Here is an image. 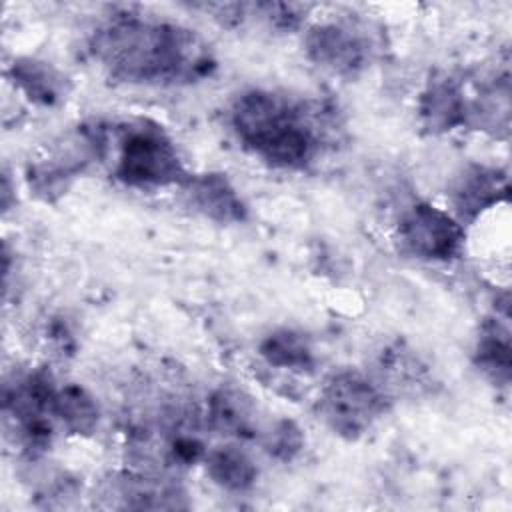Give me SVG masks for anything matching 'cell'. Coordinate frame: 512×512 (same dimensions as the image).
Listing matches in <instances>:
<instances>
[{
	"instance_id": "obj_3",
	"label": "cell",
	"mask_w": 512,
	"mask_h": 512,
	"mask_svg": "<svg viewBox=\"0 0 512 512\" xmlns=\"http://www.w3.org/2000/svg\"><path fill=\"white\" fill-rule=\"evenodd\" d=\"M386 390L356 370L332 374L318 396V414L326 426L346 440L366 434L386 412Z\"/></svg>"
},
{
	"instance_id": "obj_12",
	"label": "cell",
	"mask_w": 512,
	"mask_h": 512,
	"mask_svg": "<svg viewBox=\"0 0 512 512\" xmlns=\"http://www.w3.org/2000/svg\"><path fill=\"white\" fill-rule=\"evenodd\" d=\"M204 420L208 428L234 438H254L258 430L252 398L230 386H222L208 396Z\"/></svg>"
},
{
	"instance_id": "obj_13",
	"label": "cell",
	"mask_w": 512,
	"mask_h": 512,
	"mask_svg": "<svg viewBox=\"0 0 512 512\" xmlns=\"http://www.w3.org/2000/svg\"><path fill=\"white\" fill-rule=\"evenodd\" d=\"M210 480L228 492H246L258 478L252 458L238 446H218L204 456Z\"/></svg>"
},
{
	"instance_id": "obj_18",
	"label": "cell",
	"mask_w": 512,
	"mask_h": 512,
	"mask_svg": "<svg viewBox=\"0 0 512 512\" xmlns=\"http://www.w3.org/2000/svg\"><path fill=\"white\" fill-rule=\"evenodd\" d=\"M266 450L278 460H292L304 446L302 430L292 420L276 422L264 440Z\"/></svg>"
},
{
	"instance_id": "obj_6",
	"label": "cell",
	"mask_w": 512,
	"mask_h": 512,
	"mask_svg": "<svg viewBox=\"0 0 512 512\" xmlns=\"http://www.w3.org/2000/svg\"><path fill=\"white\" fill-rule=\"evenodd\" d=\"M398 236L408 254L432 262L458 258L466 240L464 226L456 216L428 202L414 204L402 216Z\"/></svg>"
},
{
	"instance_id": "obj_4",
	"label": "cell",
	"mask_w": 512,
	"mask_h": 512,
	"mask_svg": "<svg viewBox=\"0 0 512 512\" xmlns=\"http://www.w3.org/2000/svg\"><path fill=\"white\" fill-rule=\"evenodd\" d=\"M114 176L132 188L182 186L188 180L176 146L156 124L140 122L120 138Z\"/></svg>"
},
{
	"instance_id": "obj_16",
	"label": "cell",
	"mask_w": 512,
	"mask_h": 512,
	"mask_svg": "<svg viewBox=\"0 0 512 512\" xmlns=\"http://www.w3.org/2000/svg\"><path fill=\"white\" fill-rule=\"evenodd\" d=\"M56 420L72 434L90 436L100 422V408L90 392L78 384H64L54 398Z\"/></svg>"
},
{
	"instance_id": "obj_1",
	"label": "cell",
	"mask_w": 512,
	"mask_h": 512,
	"mask_svg": "<svg viewBox=\"0 0 512 512\" xmlns=\"http://www.w3.org/2000/svg\"><path fill=\"white\" fill-rule=\"evenodd\" d=\"M90 52L112 78L132 84L196 82L216 64L194 30L136 14H118L98 26Z\"/></svg>"
},
{
	"instance_id": "obj_7",
	"label": "cell",
	"mask_w": 512,
	"mask_h": 512,
	"mask_svg": "<svg viewBox=\"0 0 512 512\" xmlns=\"http://www.w3.org/2000/svg\"><path fill=\"white\" fill-rule=\"evenodd\" d=\"M104 508L178 510L188 508L182 488L154 472H122L102 484Z\"/></svg>"
},
{
	"instance_id": "obj_17",
	"label": "cell",
	"mask_w": 512,
	"mask_h": 512,
	"mask_svg": "<svg viewBox=\"0 0 512 512\" xmlns=\"http://www.w3.org/2000/svg\"><path fill=\"white\" fill-rule=\"evenodd\" d=\"M10 76L32 102L42 106L56 104L64 94V78L46 62L20 58L12 64Z\"/></svg>"
},
{
	"instance_id": "obj_14",
	"label": "cell",
	"mask_w": 512,
	"mask_h": 512,
	"mask_svg": "<svg viewBox=\"0 0 512 512\" xmlns=\"http://www.w3.org/2000/svg\"><path fill=\"white\" fill-rule=\"evenodd\" d=\"M476 366L496 384H508L510 380V332L508 326L498 318H490L484 322L476 350H474Z\"/></svg>"
},
{
	"instance_id": "obj_10",
	"label": "cell",
	"mask_w": 512,
	"mask_h": 512,
	"mask_svg": "<svg viewBox=\"0 0 512 512\" xmlns=\"http://www.w3.org/2000/svg\"><path fill=\"white\" fill-rule=\"evenodd\" d=\"M188 202L206 218L220 224H236L246 220L248 208L232 182L220 172L188 176L182 184Z\"/></svg>"
},
{
	"instance_id": "obj_11",
	"label": "cell",
	"mask_w": 512,
	"mask_h": 512,
	"mask_svg": "<svg viewBox=\"0 0 512 512\" xmlns=\"http://www.w3.org/2000/svg\"><path fill=\"white\" fill-rule=\"evenodd\" d=\"M420 118L432 134L450 132L468 124V102L462 86L446 74L434 76L422 92Z\"/></svg>"
},
{
	"instance_id": "obj_15",
	"label": "cell",
	"mask_w": 512,
	"mask_h": 512,
	"mask_svg": "<svg viewBox=\"0 0 512 512\" xmlns=\"http://www.w3.org/2000/svg\"><path fill=\"white\" fill-rule=\"evenodd\" d=\"M260 356L268 366L282 370L308 372L314 366V352L308 338L302 332L290 328L270 332L260 342Z\"/></svg>"
},
{
	"instance_id": "obj_2",
	"label": "cell",
	"mask_w": 512,
	"mask_h": 512,
	"mask_svg": "<svg viewBox=\"0 0 512 512\" xmlns=\"http://www.w3.org/2000/svg\"><path fill=\"white\" fill-rule=\"evenodd\" d=\"M312 112L274 92L248 90L234 100L230 122L238 140L268 164L302 168L320 146Z\"/></svg>"
},
{
	"instance_id": "obj_9",
	"label": "cell",
	"mask_w": 512,
	"mask_h": 512,
	"mask_svg": "<svg viewBox=\"0 0 512 512\" xmlns=\"http://www.w3.org/2000/svg\"><path fill=\"white\" fill-rule=\"evenodd\" d=\"M508 176L502 170L468 166L452 184L450 202L460 224L476 220L484 210L508 198Z\"/></svg>"
},
{
	"instance_id": "obj_8",
	"label": "cell",
	"mask_w": 512,
	"mask_h": 512,
	"mask_svg": "<svg viewBox=\"0 0 512 512\" xmlns=\"http://www.w3.org/2000/svg\"><path fill=\"white\" fill-rule=\"evenodd\" d=\"M306 56L340 76H354L366 66L368 50L364 40L348 26L324 22L308 30L304 38Z\"/></svg>"
},
{
	"instance_id": "obj_5",
	"label": "cell",
	"mask_w": 512,
	"mask_h": 512,
	"mask_svg": "<svg viewBox=\"0 0 512 512\" xmlns=\"http://www.w3.org/2000/svg\"><path fill=\"white\" fill-rule=\"evenodd\" d=\"M56 390L46 370H34L4 384V416L12 422L18 442L30 458L42 456L50 446Z\"/></svg>"
}]
</instances>
